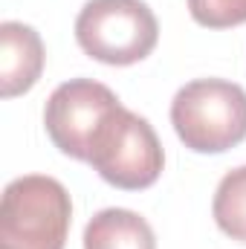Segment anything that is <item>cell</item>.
Returning <instances> with one entry per match:
<instances>
[{
    "mask_svg": "<svg viewBox=\"0 0 246 249\" xmlns=\"http://www.w3.org/2000/svg\"><path fill=\"white\" fill-rule=\"evenodd\" d=\"M171 124L185 148L223 154L246 139V93L223 78H197L174 96Z\"/></svg>",
    "mask_w": 246,
    "mask_h": 249,
    "instance_id": "obj_1",
    "label": "cell"
},
{
    "mask_svg": "<svg viewBox=\"0 0 246 249\" xmlns=\"http://www.w3.org/2000/svg\"><path fill=\"white\" fill-rule=\"evenodd\" d=\"M70 217V194L58 180L18 177L0 200V249H64Z\"/></svg>",
    "mask_w": 246,
    "mask_h": 249,
    "instance_id": "obj_2",
    "label": "cell"
},
{
    "mask_svg": "<svg viewBox=\"0 0 246 249\" xmlns=\"http://www.w3.org/2000/svg\"><path fill=\"white\" fill-rule=\"evenodd\" d=\"M75 41L96 61L127 67L154 53L159 23L142 0H90L78 12Z\"/></svg>",
    "mask_w": 246,
    "mask_h": 249,
    "instance_id": "obj_3",
    "label": "cell"
},
{
    "mask_svg": "<svg viewBox=\"0 0 246 249\" xmlns=\"http://www.w3.org/2000/svg\"><path fill=\"white\" fill-rule=\"evenodd\" d=\"M105 183L124 191L154 186L162 174V145L142 116L119 107L93 142L87 160Z\"/></svg>",
    "mask_w": 246,
    "mask_h": 249,
    "instance_id": "obj_4",
    "label": "cell"
},
{
    "mask_svg": "<svg viewBox=\"0 0 246 249\" xmlns=\"http://www.w3.org/2000/svg\"><path fill=\"white\" fill-rule=\"evenodd\" d=\"M119 107L122 105L110 87L93 78H72L50 96L44 110V124L53 145L61 154L87 162L96 136Z\"/></svg>",
    "mask_w": 246,
    "mask_h": 249,
    "instance_id": "obj_5",
    "label": "cell"
},
{
    "mask_svg": "<svg viewBox=\"0 0 246 249\" xmlns=\"http://www.w3.org/2000/svg\"><path fill=\"white\" fill-rule=\"evenodd\" d=\"M44 70V44L32 26L0 23V93L3 99L26 93Z\"/></svg>",
    "mask_w": 246,
    "mask_h": 249,
    "instance_id": "obj_6",
    "label": "cell"
},
{
    "mask_svg": "<svg viewBox=\"0 0 246 249\" xmlns=\"http://www.w3.org/2000/svg\"><path fill=\"white\" fill-rule=\"evenodd\" d=\"M84 249H157V238L136 212L105 209L87 223Z\"/></svg>",
    "mask_w": 246,
    "mask_h": 249,
    "instance_id": "obj_7",
    "label": "cell"
},
{
    "mask_svg": "<svg viewBox=\"0 0 246 249\" xmlns=\"http://www.w3.org/2000/svg\"><path fill=\"white\" fill-rule=\"evenodd\" d=\"M214 223L232 241L246 244V165L229 171L214 194Z\"/></svg>",
    "mask_w": 246,
    "mask_h": 249,
    "instance_id": "obj_8",
    "label": "cell"
},
{
    "mask_svg": "<svg viewBox=\"0 0 246 249\" xmlns=\"http://www.w3.org/2000/svg\"><path fill=\"white\" fill-rule=\"evenodd\" d=\"M188 12L200 26L209 29L246 23V0H188Z\"/></svg>",
    "mask_w": 246,
    "mask_h": 249,
    "instance_id": "obj_9",
    "label": "cell"
}]
</instances>
